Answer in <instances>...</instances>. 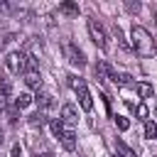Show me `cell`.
<instances>
[{
    "label": "cell",
    "mask_w": 157,
    "mask_h": 157,
    "mask_svg": "<svg viewBox=\"0 0 157 157\" xmlns=\"http://www.w3.org/2000/svg\"><path fill=\"white\" fill-rule=\"evenodd\" d=\"M32 103V96L29 93H20L17 98H15V108H27Z\"/></svg>",
    "instance_id": "2e32d148"
},
{
    "label": "cell",
    "mask_w": 157,
    "mask_h": 157,
    "mask_svg": "<svg viewBox=\"0 0 157 157\" xmlns=\"http://www.w3.org/2000/svg\"><path fill=\"white\" fill-rule=\"evenodd\" d=\"M25 83H27L29 88L39 91V88H42V76H39V71H29V74H25Z\"/></svg>",
    "instance_id": "ba28073f"
},
{
    "label": "cell",
    "mask_w": 157,
    "mask_h": 157,
    "mask_svg": "<svg viewBox=\"0 0 157 157\" xmlns=\"http://www.w3.org/2000/svg\"><path fill=\"white\" fill-rule=\"evenodd\" d=\"M135 110H137V115H140V118H147V105H145V103H140Z\"/></svg>",
    "instance_id": "7402d4cb"
},
{
    "label": "cell",
    "mask_w": 157,
    "mask_h": 157,
    "mask_svg": "<svg viewBox=\"0 0 157 157\" xmlns=\"http://www.w3.org/2000/svg\"><path fill=\"white\" fill-rule=\"evenodd\" d=\"M155 22H157V7H155Z\"/></svg>",
    "instance_id": "d4e9b609"
},
{
    "label": "cell",
    "mask_w": 157,
    "mask_h": 157,
    "mask_svg": "<svg viewBox=\"0 0 157 157\" xmlns=\"http://www.w3.org/2000/svg\"><path fill=\"white\" fill-rule=\"evenodd\" d=\"M88 34H91V39H93V44L98 47V49H105L108 47V37H105V29L98 25V20H88Z\"/></svg>",
    "instance_id": "277c9868"
},
{
    "label": "cell",
    "mask_w": 157,
    "mask_h": 157,
    "mask_svg": "<svg viewBox=\"0 0 157 157\" xmlns=\"http://www.w3.org/2000/svg\"><path fill=\"white\" fill-rule=\"evenodd\" d=\"M113 34H115V39H118V47L128 52V49H130V44L125 42V37H123V32H120V27H113Z\"/></svg>",
    "instance_id": "e0dca14e"
},
{
    "label": "cell",
    "mask_w": 157,
    "mask_h": 157,
    "mask_svg": "<svg viewBox=\"0 0 157 157\" xmlns=\"http://www.w3.org/2000/svg\"><path fill=\"white\" fill-rule=\"evenodd\" d=\"M5 66L10 74H25L27 71V54L25 52H10L5 59Z\"/></svg>",
    "instance_id": "3957f363"
},
{
    "label": "cell",
    "mask_w": 157,
    "mask_h": 157,
    "mask_svg": "<svg viewBox=\"0 0 157 157\" xmlns=\"http://www.w3.org/2000/svg\"><path fill=\"white\" fill-rule=\"evenodd\" d=\"M49 128H52L54 137H61V132H64V123H61V120H52V123H49Z\"/></svg>",
    "instance_id": "ac0fdd59"
},
{
    "label": "cell",
    "mask_w": 157,
    "mask_h": 157,
    "mask_svg": "<svg viewBox=\"0 0 157 157\" xmlns=\"http://www.w3.org/2000/svg\"><path fill=\"white\" fill-rule=\"evenodd\" d=\"M93 71H96V78H98V81H105V78H108V74H110V66H108L105 61H98Z\"/></svg>",
    "instance_id": "8fae6325"
},
{
    "label": "cell",
    "mask_w": 157,
    "mask_h": 157,
    "mask_svg": "<svg viewBox=\"0 0 157 157\" xmlns=\"http://www.w3.org/2000/svg\"><path fill=\"white\" fill-rule=\"evenodd\" d=\"M64 125H76L78 123V113H76V108L71 105V103H66L64 108H61V118H59Z\"/></svg>",
    "instance_id": "8992f818"
},
{
    "label": "cell",
    "mask_w": 157,
    "mask_h": 157,
    "mask_svg": "<svg viewBox=\"0 0 157 157\" xmlns=\"http://www.w3.org/2000/svg\"><path fill=\"white\" fill-rule=\"evenodd\" d=\"M59 12L76 17V15H78V5H76V2H61V5H59Z\"/></svg>",
    "instance_id": "4fadbf2b"
},
{
    "label": "cell",
    "mask_w": 157,
    "mask_h": 157,
    "mask_svg": "<svg viewBox=\"0 0 157 157\" xmlns=\"http://www.w3.org/2000/svg\"><path fill=\"white\" fill-rule=\"evenodd\" d=\"M115 125H118V130H128V128H130V120L123 118V115H118V118H115Z\"/></svg>",
    "instance_id": "ffe728a7"
},
{
    "label": "cell",
    "mask_w": 157,
    "mask_h": 157,
    "mask_svg": "<svg viewBox=\"0 0 157 157\" xmlns=\"http://www.w3.org/2000/svg\"><path fill=\"white\" fill-rule=\"evenodd\" d=\"M10 93H12V83L10 81H2L0 83V110H5V103H7Z\"/></svg>",
    "instance_id": "9c48e42d"
},
{
    "label": "cell",
    "mask_w": 157,
    "mask_h": 157,
    "mask_svg": "<svg viewBox=\"0 0 157 157\" xmlns=\"http://www.w3.org/2000/svg\"><path fill=\"white\" fill-rule=\"evenodd\" d=\"M22 155V150H20V145H12V157H20Z\"/></svg>",
    "instance_id": "603a6c76"
},
{
    "label": "cell",
    "mask_w": 157,
    "mask_h": 157,
    "mask_svg": "<svg viewBox=\"0 0 157 157\" xmlns=\"http://www.w3.org/2000/svg\"><path fill=\"white\" fill-rule=\"evenodd\" d=\"M140 7H142L140 2H125V10H128V12H132V15H135V12H140Z\"/></svg>",
    "instance_id": "44dd1931"
},
{
    "label": "cell",
    "mask_w": 157,
    "mask_h": 157,
    "mask_svg": "<svg viewBox=\"0 0 157 157\" xmlns=\"http://www.w3.org/2000/svg\"><path fill=\"white\" fill-rule=\"evenodd\" d=\"M155 115H157V108H155Z\"/></svg>",
    "instance_id": "4316f807"
},
{
    "label": "cell",
    "mask_w": 157,
    "mask_h": 157,
    "mask_svg": "<svg viewBox=\"0 0 157 157\" xmlns=\"http://www.w3.org/2000/svg\"><path fill=\"white\" fill-rule=\"evenodd\" d=\"M0 142H2V130H0Z\"/></svg>",
    "instance_id": "484cf974"
},
{
    "label": "cell",
    "mask_w": 157,
    "mask_h": 157,
    "mask_svg": "<svg viewBox=\"0 0 157 157\" xmlns=\"http://www.w3.org/2000/svg\"><path fill=\"white\" fill-rule=\"evenodd\" d=\"M69 83H71V88L76 91V96H78V103H81V108H83V110H91V108H93V98H91V93H88V88H86L83 78L69 76Z\"/></svg>",
    "instance_id": "7a4b0ae2"
},
{
    "label": "cell",
    "mask_w": 157,
    "mask_h": 157,
    "mask_svg": "<svg viewBox=\"0 0 157 157\" xmlns=\"http://www.w3.org/2000/svg\"><path fill=\"white\" fill-rule=\"evenodd\" d=\"M29 125H32V128H37V125L42 128V125H44V113H34V115H29Z\"/></svg>",
    "instance_id": "d6986e66"
},
{
    "label": "cell",
    "mask_w": 157,
    "mask_h": 157,
    "mask_svg": "<svg viewBox=\"0 0 157 157\" xmlns=\"http://www.w3.org/2000/svg\"><path fill=\"white\" fill-rule=\"evenodd\" d=\"M61 145H64V150H69V152H74L76 150V132L71 130V128H64V132H61Z\"/></svg>",
    "instance_id": "52a82bcc"
},
{
    "label": "cell",
    "mask_w": 157,
    "mask_h": 157,
    "mask_svg": "<svg viewBox=\"0 0 157 157\" xmlns=\"http://www.w3.org/2000/svg\"><path fill=\"white\" fill-rule=\"evenodd\" d=\"M34 157H52V155H34Z\"/></svg>",
    "instance_id": "cb8c5ba5"
},
{
    "label": "cell",
    "mask_w": 157,
    "mask_h": 157,
    "mask_svg": "<svg viewBox=\"0 0 157 157\" xmlns=\"http://www.w3.org/2000/svg\"><path fill=\"white\" fill-rule=\"evenodd\" d=\"M34 101H37V105H39L42 110H44V108H52V96H49V93H42V91H37Z\"/></svg>",
    "instance_id": "7c38bea8"
},
{
    "label": "cell",
    "mask_w": 157,
    "mask_h": 157,
    "mask_svg": "<svg viewBox=\"0 0 157 157\" xmlns=\"http://www.w3.org/2000/svg\"><path fill=\"white\" fill-rule=\"evenodd\" d=\"M132 49H135L140 56H152V54L157 52L152 34H150L145 27H140V25L132 27Z\"/></svg>",
    "instance_id": "6da1fadb"
},
{
    "label": "cell",
    "mask_w": 157,
    "mask_h": 157,
    "mask_svg": "<svg viewBox=\"0 0 157 157\" xmlns=\"http://www.w3.org/2000/svg\"><path fill=\"white\" fill-rule=\"evenodd\" d=\"M135 88H137V96H140V98H150V96H152V86H150L147 81H140Z\"/></svg>",
    "instance_id": "5bb4252c"
},
{
    "label": "cell",
    "mask_w": 157,
    "mask_h": 157,
    "mask_svg": "<svg viewBox=\"0 0 157 157\" xmlns=\"http://www.w3.org/2000/svg\"><path fill=\"white\" fill-rule=\"evenodd\" d=\"M115 155H118V157H137V155H135L123 140H118V137H115Z\"/></svg>",
    "instance_id": "30bf717a"
},
{
    "label": "cell",
    "mask_w": 157,
    "mask_h": 157,
    "mask_svg": "<svg viewBox=\"0 0 157 157\" xmlns=\"http://www.w3.org/2000/svg\"><path fill=\"white\" fill-rule=\"evenodd\" d=\"M145 137H147V140H155V137H157V123H155V120H147V123H145Z\"/></svg>",
    "instance_id": "9a60e30c"
},
{
    "label": "cell",
    "mask_w": 157,
    "mask_h": 157,
    "mask_svg": "<svg viewBox=\"0 0 157 157\" xmlns=\"http://www.w3.org/2000/svg\"><path fill=\"white\" fill-rule=\"evenodd\" d=\"M66 56H69V61L74 64V66H86V56H83V52L76 47V44H66Z\"/></svg>",
    "instance_id": "5b68a950"
}]
</instances>
